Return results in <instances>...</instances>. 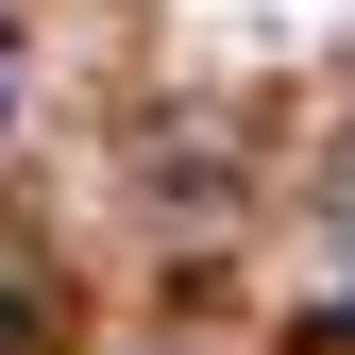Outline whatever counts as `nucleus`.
I'll return each mask as SVG.
<instances>
[{"mask_svg":"<svg viewBox=\"0 0 355 355\" xmlns=\"http://www.w3.org/2000/svg\"><path fill=\"white\" fill-rule=\"evenodd\" d=\"M0 355H51V322H34V288H17V254H0Z\"/></svg>","mask_w":355,"mask_h":355,"instance_id":"1","label":"nucleus"}]
</instances>
